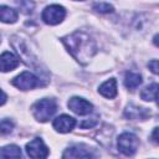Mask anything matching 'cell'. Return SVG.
Masks as SVG:
<instances>
[{
  "label": "cell",
  "mask_w": 159,
  "mask_h": 159,
  "mask_svg": "<svg viewBox=\"0 0 159 159\" xmlns=\"http://www.w3.org/2000/svg\"><path fill=\"white\" fill-rule=\"evenodd\" d=\"M62 42L66 45L68 52L83 65L87 63L97 51L96 42L83 31H75L73 34L62 37Z\"/></svg>",
  "instance_id": "6da1fadb"
},
{
  "label": "cell",
  "mask_w": 159,
  "mask_h": 159,
  "mask_svg": "<svg viewBox=\"0 0 159 159\" xmlns=\"http://www.w3.org/2000/svg\"><path fill=\"white\" fill-rule=\"evenodd\" d=\"M56 109H57V104L55 99L51 98H42L32 106L34 117L39 122H47L55 114Z\"/></svg>",
  "instance_id": "7a4b0ae2"
},
{
  "label": "cell",
  "mask_w": 159,
  "mask_h": 159,
  "mask_svg": "<svg viewBox=\"0 0 159 159\" xmlns=\"http://www.w3.org/2000/svg\"><path fill=\"white\" fill-rule=\"evenodd\" d=\"M117 145H118V150L120 153L129 157V155H133L137 152V149L139 147V139L135 134L125 132V133H122L118 137Z\"/></svg>",
  "instance_id": "3957f363"
},
{
  "label": "cell",
  "mask_w": 159,
  "mask_h": 159,
  "mask_svg": "<svg viewBox=\"0 0 159 159\" xmlns=\"http://www.w3.org/2000/svg\"><path fill=\"white\" fill-rule=\"evenodd\" d=\"M11 83H12L16 88L22 89V91H29V89L40 87V86L42 84L39 77H36L34 73L27 72V71H25V72L20 73L19 76H16V77L11 81Z\"/></svg>",
  "instance_id": "277c9868"
},
{
  "label": "cell",
  "mask_w": 159,
  "mask_h": 159,
  "mask_svg": "<svg viewBox=\"0 0 159 159\" xmlns=\"http://www.w3.org/2000/svg\"><path fill=\"white\" fill-rule=\"evenodd\" d=\"M65 16H66L65 7L55 4V5H50L45 7V10L42 11L41 19L47 25H57L65 19Z\"/></svg>",
  "instance_id": "5b68a950"
},
{
  "label": "cell",
  "mask_w": 159,
  "mask_h": 159,
  "mask_svg": "<svg viewBox=\"0 0 159 159\" xmlns=\"http://www.w3.org/2000/svg\"><path fill=\"white\" fill-rule=\"evenodd\" d=\"M11 42H12V46L16 48L17 53L21 56V58L24 60V62L27 65V66H32L35 67V63H36V57L32 55V52L27 48L26 43L24 42V40H21L19 36H14L11 39Z\"/></svg>",
  "instance_id": "8992f818"
},
{
  "label": "cell",
  "mask_w": 159,
  "mask_h": 159,
  "mask_svg": "<svg viewBox=\"0 0 159 159\" xmlns=\"http://www.w3.org/2000/svg\"><path fill=\"white\" fill-rule=\"evenodd\" d=\"M26 153L30 158L34 159L46 158L48 155V148L45 145L41 138H35L26 144Z\"/></svg>",
  "instance_id": "52a82bcc"
},
{
  "label": "cell",
  "mask_w": 159,
  "mask_h": 159,
  "mask_svg": "<svg viewBox=\"0 0 159 159\" xmlns=\"http://www.w3.org/2000/svg\"><path fill=\"white\" fill-rule=\"evenodd\" d=\"M68 108L78 114V116H86V114H89L93 109V106L92 103H89L88 101H86L84 98H81V97H72L68 103H67Z\"/></svg>",
  "instance_id": "ba28073f"
},
{
  "label": "cell",
  "mask_w": 159,
  "mask_h": 159,
  "mask_svg": "<svg viewBox=\"0 0 159 159\" xmlns=\"http://www.w3.org/2000/svg\"><path fill=\"white\" fill-rule=\"evenodd\" d=\"M52 125L60 133H68L75 128L76 119L70 117V116H67V114H62V116H58L57 118L53 119Z\"/></svg>",
  "instance_id": "9c48e42d"
},
{
  "label": "cell",
  "mask_w": 159,
  "mask_h": 159,
  "mask_svg": "<svg viewBox=\"0 0 159 159\" xmlns=\"http://www.w3.org/2000/svg\"><path fill=\"white\" fill-rule=\"evenodd\" d=\"M63 158H92L93 154L89 152V149L83 144H75L71 145L62 155Z\"/></svg>",
  "instance_id": "30bf717a"
},
{
  "label": "cell",
  "mask_w": 159,
  "mask_h": 159,
  "mask_svg": "<svg viewBox=\"0 0 159 159\" xmlns=\"http://www.w3.org/2000/svg\"><path fill=\"white\" fill-rule=\"evenodd\" d=\"M20 63V60L11 52H4L0 55V71L9 72L15 70Z\"/></svg>",
  "instance_id": "8fae6325"
},
{
  "label": "cell",
  "mask_w": 159,
  "mask_h": 159,
  "mask_svg": "<svg viewBox=\"0 0 159 159\" xmlns=\"http://www.w3.org/2000/svg\"><path fill=\"white\" fill-rule=\"evenodd\" d=\"M99 93L106 98H114L117 96V81L111 78L99 86Z\"/></svg>",
  "instance_id": "7c38bea8"
},
{
  "label": "cell",
  "mask_w": 159,
  "mask_h": 159,
  "mask_svg": "<svg viewBox=\"0 0 159 159\" xmlns=\"http://www.w3.org/2000/svg\"><path fill=\"white\" fill-rule=\"evenodd\" d=\"M17 20V12L16 10L5 6V5H0V21L6 22V24H14Z\"/></svg>",
  "instance_id": "4fadbf2b"
},
{
  "label": "cell",
  "mask_w": 159,
  "mask_h": 159,
  "mask_svg": "<svg viewBox=\"0 0 159 159\" xmlns=\"http://www.w3.org/2000/svg\"><path fill=\"white\" fill-rule=\"evenodd\" d=\"M142 83V76L138 72L128 71L124 77V84L128 89H135Z\"/></svg>",
  "instance_id": "5bb4252c"
},
{
  "label": "cell",
  "mask_w": 159,
  "mask_h": 159,
  "mask_svg": "<svg viewBox=\"0 0 159 159\" xmlns=\"http://www.w3.org/2000/svg\"><path fill=\"white\" fill-rule=\"evenodd\" d=\"M148 114H149V112L145 108H140V107H135V106H129L125 109V117L129 119H144V118H147Z\"/></svg>",
  "instance_id": "9a60e30c"
},
{
  "label": "cell",
  "mask_w": 159,
  "mask_h": 159,
  "mask_svg": "<svg viewBox=\"0 0 159 159\" xmlns=\"http://www.w3.org/2000/svg\"><path fill=\"white\" fill-rule=\"evenodd\" d=\"M22 153L17 145H6L0 148V158H21Z\"/></svg>",
  "instance_id": "2e32d148"
},
{
  "label": "cell",
  "mask_w": 159,
  "mask_h": 159,
  "mask_svg": "<svg viewBox=\"0 0 159 159\" xmlns=\"http://www.w3.org/2000/svg\"><path fill=\"white\" fill-rule=\"evenodd\" d=\"M140 97L144 101H157L158 98V84L152 83L140 92Z\"/></svg>",
  "instance_id": "e0dca14e"
},
{
  "label": "cell",
  "mask_w": 159,
  "mask_h": 159,
  "mask_svg": "<svg viewBox=\"0 0 159 159\" xmlns=\"http://www.w3.org/2000/svg\"><path fill=\"white\" fill-rule=\"evenodd\" d=\"M16 6L19 7V10L22 12V14H31L35 9V2L32 0H14Z\"/></svg>",
  "instance_id": "ac0fdd59"
},
{
  "label": "cell",
  "mask_w": 159,
  "mask_h": 159,
  "mask_svg": "<svg viewBox=\"0 0 159 159\" xmlns=\"http://www.w3.org/2000/svg\"><path fill=\"white\" fill-rule=\"evenodd\" d=\"M93 9L98 12H102V14H109V12H113V6L109 5L108 2H97L94 4Z\"/></svg>",
  "instance_id": "d6986e66"
},
{
  "label": "cell",
  "mask_w": 159,
  "mask_h": 159,
  "mask_svg": "<svg viewBox=\"0 0 159 159\" xmlns=\"http://www.w3.org/2000/svg\"><path fill=\"white\" fill-rule=\"evenodd\" d=\"M14 129V123L10 119H2L0 122V134H9Z\"/></svg>",
  "instance_id": "ffe728a7"
},
{
  "label": "cell",
  "mask_w": 159,
  "mask_h": 159,
  "mask_svg": "<svg viewBox=\"0 0 159 159\" xmlns=\"http://www.w3.org/2000/svg\"><path fill=\"white\" fill-rule=\"evenodd\" d=\"M97 123V117H93V118H88L87 120H84V122H82L81 124H80V127L81 128H92L94 124Z\"/></svg>",
  "instance_id": "44dd1931"
},
{
  "label": "cell",
  "mask_w": 159,
  "mask_h": 159,
  "mask_svg": "<svg viewBox=\"0 0 159 159\" xmlns=\"http://www.w3.org/2000/svg\"><path fill=\"white\" fill-rule=\"evenodd\" d=\"M148 67L150 68V71H152L154 75H157V73H158V60H152V61H149Z\"/></svg>",
  "instance_id": "7402d4cb"
},
{
  "label": "cell",
  "mask_w": 159,
  "mask_h": 159,
  "mask_svg": "<svg viewBox=\"0 0 159 159\" xmlns=\"http://www.w3.org/2000/svg\"><path fill=\"white\" fill-rule=\"evenodd\" d=\"M6 99H7V97H6L5 92L0 89V106H2V104H4L5 102H6Z\"/></svg>",
  "instance_id": "603a6c76"
},
{
  "label": "cell",
  "mask_w": 159,
  "mask_h": 159,
  "mask_svg": "<svg viewBox=\"0 0 159 159\" xmlns=\"http://www.w3.org/2000/svg\"><path fill=\"white\" fill-rule=\"evenodd\" d=\"M152 138H153V140H154L155 143H158V128H154L153 134H152Z\"/></svg>",
  "instance_id": "cb8c5ba5"
}]
</instances>
